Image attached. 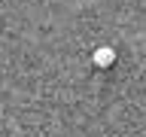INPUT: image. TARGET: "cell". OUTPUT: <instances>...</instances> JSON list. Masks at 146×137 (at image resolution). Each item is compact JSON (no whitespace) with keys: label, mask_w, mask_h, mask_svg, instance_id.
Masks as SVG:
<instances>
[{"label":"cell","mask_w":146,"mask_h":137,"mask_svg":"<svg viewBox=\"0 0 146 137\" xmlns=\"http://www.w3.org/2000/svg\"><path fill=\"white\" fill-rule=\"evenodd\" d=\"M91 58H94V64H98V67H104V70H107V67H113V61H116V52H113L110 46H100V49H94V55H91Z\"/></svg>","instance_id":"6da1fadb"}]
</instances>
